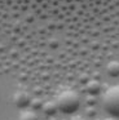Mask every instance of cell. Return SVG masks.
Instances as JSON below:
<instances>
[{
	"label": "cell",
	"mask_w": 119,
	"mask_h": 120,
	"mask_svg": "<svg viewBox=\"0 0 119 120\" xmlns=\"http://www.w3.org/2000/svg\"><path fill=\"white\" fill-rule=\"evenodd\" d=\"M106 72L110 76H113V78L119 76V62L118 61H111V62H109L107 66H106Z\"/></svg>",
	"instance_id": "cell-4"
},
{
	"label": "cell",
	"mask_w": 119,
	"mask_h": 120,
	"mask_svg": "<svg viewBox=\"0 0 119 120\" xmlns=\"http://www.w3.org/2000/svg\"><path fill=\"white\" fill-rule=\"evenodd\" d=\"M13 102H14V105L18 109H26V107L30 106L31 99H30L27 93H25V92H18V93L14 94Z\"/></svg>",
	"instance_id": "cell-3"
},
{
	"label": "cell",
	"mask_w": 119,
	"mask_h": 120,
	"mask_svg": "<svg viewBox=\"0 0 119 120\" xmlns=\"http://www.w3.org/2000/svg\"><path fill=\"white\" fill-rule=\"evenodd\" d=\"M20 120H39V119L34 111H25L21 114Z\"/></svg>",
	"instance_id": "cell-7"
},
{
	"label": "cell",
	"mask_w": 119,
	"mask_h": 120,
	"mask_svg": "<svg viewBox=\"0 0 119 120\" xmlns=\"http://www.w3.org/2000/svg\"><path fill=\"white\" fill-rule=\"evenodd\" d=\"M57 109L63 114H74L80 107V97L74 90H65L56 99Z\"/></svg>",
	"instance_id": "cell-1"
},
{
	"label": "cell",
	"mask_w": 119,
	"mask_h": 120,
	"mask_svg": "<svg viewBox=\"0 0 119 120\" xmlns=\"http://www.w3.org/2000/svg\"><path fill=\"white\" fill-rule=\"evenodd\" d=\"M102 106L111 116H119V85L111 86L103 93Z\"/></svg>",
	"instance_id": "cell-2"
},
{
	"label": "cell",
	"mask_w": 119,
	"mask_h": 120,
	"mask_svg": "<svg viewBox=\"0 0 119 120\" xmlns=\"http://www.w3.org/2000/svg\"><path fill=\"white\" fill-rule=\"evenodd\" d=\"M87 90L91 94H97L100 92V83L96 80H91L87 85Z\"/></svg>",
	"instance_id": "cell-6"
},
{
	"label": "cell",
	"mask_w": 119,
	"mask_h": 120,
	"mask_svg": "<svg viewBox=\"0 0 119 120\" xmlns=\"http://www.w3.org/2000/svg\"><path fill=\"white\" fill-rule=\"evenodd\" d=\"M103 120H116V119H114V117H107V119H103Z\"/></svg>",
	"instance_id": "cell-8"
},
{
	"label": "cell",
	"mask_w": 119,
	"mask_h": 120,
	"mask_svg": "<svg viewBox=\"0 0 119 120\" xmlns=\"http://www.w3.org/2000/svg\"><path fill=\"white\" fill-rule=\"evenodd\" d=\"M57 110L58 109H57L56 102H45V103H43V111H44V114L48 115V116L54 115Z\"/></svg>",
	"instance_id": "cell-5"
}]
</instances>
